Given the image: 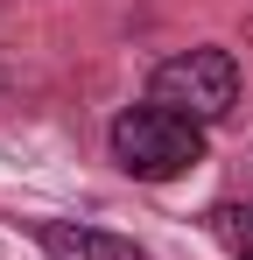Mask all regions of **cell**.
<instances>
[{"label":"cell","mask_w":253,"mask_h":260,"mask_svg":"<svg viewBox=\"0 0 253 260\" xmlns=\"http://www.w3.org/2000/svg\"><path fill=\"white\" fill-rule=\"evenodd\" d=\"M113 162L126 176H141V183H169V176L204 162V127L183 120V113H169V106H155V99L126 106L113 120Z\"/></svg>","instance_id":"obj_1"},{"label":"cell","mask_w":253,"mask_h":260,"mask_svg":"<svg viewBox=\"0 0 253 260\" xmlns=\"http://www.w3.org/2000/svg\"><path fill=\"white\" fill-rule=\"evenodd\" d=\"M148 99L169 106V113H183V120H225L232 106H239V63H232V49H183V56H169L155 63V78H148Z\"/></svg>","instance_id":"obj_2"},{"label":"cell","mask_w":253,"mask_h":260,"mask_svg":"<svg viewBox=\"0 0 253 260\" xmlns=\"http://www.w3.org/2000/svg\"><path fill=\"white\" fill-rule=\"evenodd\" d=\"M42 260H148L134 239L106 232V225H71V218H49L42 225Z\"/></svg>","instance_id":"obj_3"},{"label":"cell","mask_w":253,"mask_h":260,"mask_svg":"<svg viewBox=\"0 0 253 260\" xmlns=\"http://www.w3.org/2000/svg\"><path fill=\"white\" fill-rule=\"evenodd\" d=\"M204 225H211V239L232 260H253V204H239V197H232V204H211Z\"/></svg>","instance_id":"obj_4"}]
</instances>
